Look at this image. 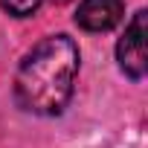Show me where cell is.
Returning a JSON list of instances; mask_svg holds the SVG:
<instances>
[{"instance_id":"obj_1","label":"cell","mask_w":148,"mask_h":148,"mask_svg":"<svg viewBox=\"0 0 148 148\" xmlns=\"http://www.w3.org/2000/svg\"><path fill=\"white\" fill-rule=\"evenodd\" d=\"M79 76V47L67 35H49L35 44L18 73H15V99L23 110L35 116H58Z\"/></svg>"},{"instance_id":"obj_2","label":"cell","mask_w":148,"mask_h":148,"mask_svg":"<svg viewBox=\"0 0 148 148\" xmlns=\"http://www.w3.org/2000/svg\"><path fill=\"white\" fill-rule=\"evenodd\" d=\"M145 35H148V12L139 9L131 23L125 26V35L119 38L116 44V58H119V67L125 76H131L134 82H139L145 76Z\"/></svg>"},{"instance_id":"obj_3","label":"cell","mask_w":148,"mask_h":148,"mask_svg":"<svg viewBox=\"0 0 148 148\" xmlns=\"http://www.w3.org/2000/svg\"><path fill=\"white\" fill-rule=\"evenodd\" d=\"M122 15H125L122 0H82L76 23L87 32H108L122 21Z\"/></svg>"},{"instance_id":"obj_4","label":"cell","mask_w":148,"mask_h":148,"mask_svg":"<svg viewBox=\"0 0 148 148\" xmlns=\"http://www.w3.org/2000/svg\"><path fill=\"white\" fill-rule=\"evenodd\" d=\"M0 6H3L9 15H15V18H29V15L38 12L41 0H0Z\"/></svg>"},{"instance_id":"obj_5","label":"cell","mask_w":148,"mask_h":148,"mask_svg":"<svg viewBox=\"0 0 148 148\" xmlns=\"http://www.w3.org/2000/svg\"><path fill=\"white\" fill-rule=\"evenodd\" d=\"M58 3H67V0H58Z\"/></svg>"}]
</instances>
